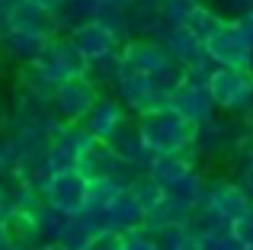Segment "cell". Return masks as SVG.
<instances>
[{"label": "cell", "mask_w": 253, "mask_h": 250, "mask_svg": "<svg viewBox=\"0 0 253 250\" xmlns=\"http://www.w3.org/2000/svg\"><path fill=\"white\" fill-rule=\"evenodd\" d=\"M209 96L215 103H221L224 109H241L253 100V74L247 71H234V68H224L211 77L209 87Z\"/></svg>", "instance_id": "cell-1"}, {"label": "cell", "mask_w": 253, "mask_h": 250, "mask_svg": "<svg viewBox=\"0 0 253 250\" xmlns=\"http://www.w3.org/2000/svg\"><path fill=\"white\" fill-rule=\"evenodd\" d=\"M51 100L58 103V113H64L68 119H84V116H90V109L96 106V93H93V87L86 81H81V77L61 81Z\"/></svg>", "instance_id": "cell-2"}, {"label": "cell", "mask_w": 253, "mask_h": 250, "mask_svg": "<svg viewBox=\"0 0 253 250\" xmlns=\"http://www.w3.org/2000/svg\"><path fill=\"white\" fill-rule=\"evenodd\" d=\"M13 218H16V215H13V206H6L3 196H0V228H6Z\"/></svg>", "instance_id": "cell-3"}]
</instances>
